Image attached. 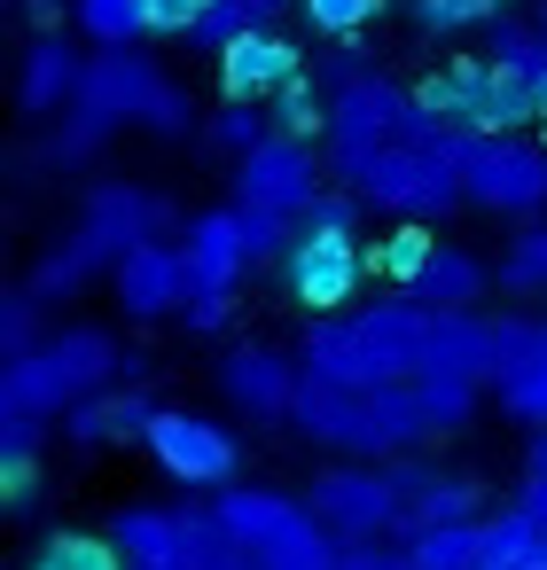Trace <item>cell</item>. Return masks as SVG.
I'll use <instances>...</instances> for the list:
<instances>
[{"mask_svg": "<svg viewBox=\"0 0 547 570\" xmlns=\"http://www.w3.org/2000/svg\"><path fill=\"white\" fill-rule=\"evenodd\" d=\"M32 570H134V562L110 539H95V531H48L40 554H32Z\"/></svg>", "mask_w": 547, "mask_h": 570, "instance_id": "35", "label": "cell"}, {"mask_svg": "<svg viewBox=\"0 0 547 570\" xmlns=\"http://www.w3.org/2000/svg\"><path fill=\"white\" fill-rule=\"evenodd\" d=\"M196 336H219L227 321H235V297H188V313H180Z\"/></svg>", "mask_w": 547, "mask_h": 570, "instance_id": "46", "label": "cell"}, {"mask_svg": "<svg viewBox=\"0 0 547 570\" xmlns=\"http://www.w3.org/2000/svg\"><path fill=\"white\" fill-rule=\"evenodd\" d=\"M430 321L438 313H422L407 297H375L360 313L313 321L305 344H297V367L313 383H336V391H407V383H422Z\"/></svg>", "mask_w": 547, "mask_h": 570, "instance_id": "1", "label": "cell"}, {"mask_svg": "<svg viewBox=\"0 0 547 570\" xmlns=\"http://www.w3.org/2000/svg\"><path fill=\"white\" fill-rule=\"evenodd\" d=\"M477 570H547V523H531L524 508H500V515H485Z\"/></svg>", "mask_w": 547, "mask_h": 570, "instance_id": "26", "label": "cell"}, {"mask_svg": "<svg viewBox=\"0 0 547 570\" xmlns=\"http://www.w3.org/2000/svg\"><path fill=\"white\" fill-rule=\"evenodd\" d=\"M157 399H141V391H102V399H87V406H71L64 414V438L71 445H149V430H157Z\"/></svg>", "mask_w": 547, "mask_h": 570, "instance_id": "24", "label": "cell"}, {"mask_svg": "<svg viewBox=\"0 0 547 570\" xmlns=\"http://www.w3.org/2000/svg\"><path fill=\"white\" fill-rule=\"evenodd\" d=\"M71 118H87L95 134H118V126H149V134H165V141L196 134L188 95H180L141 48H126V56H87V87H79Z\"/></svg>", "mask_w": 547, "mask_h": 570, "instance_id": "6", "label": "cell"}, {"mask_svg": "<svg viewBox=\"0 0 547 570\" xmlns=\"http://www.w3.org/2000/svg\"><path fill=\"white\" fill-rule=\"evenodd\" d=\"M438 126L422 118V102L383 79V71H360V63H336L329 71V173H360L368 157L399 149V141H430Z\"/></svg>", "mask_w": 547, "mask_h": 570, "instance_id": "4", "label": "cell"}, {"mask_svg": "<svg viewBox=\"0 0 547 570\" xmlns=\"http://www.w3.org/2000/svg\"><path fill=\"white\" fill-rule=\"evenodd\" d=\"M212 0H149V40H196Z\"/></svg>", "mask_w": 547, "mask_h": 570, "instance_id": "42", "label": "cell"}, {"mask_svg": "<svg viewBox=\"0 0 547 570\" xmlns=\"http://www.w3.org/2000/svg\"><path fill=\"white\" fill-rule=\"evenodd\" d=\"M500 9H508V0H485V17H500Z\"/></svg>", "mask_w": 547, "mask_h": 570, "instance_id": "52", "label": "cell"}, {"mask_svg": "<svg viewBox=\"0 0 547 570\" xmlns=\"http://www.w3.org/2000/svg\"><path fill=\"white\" fill-rule=\"evenodd\" d=\"M297 391H305V367H290V352H266V344H235L219 360V399L251 422H282L297 414Z\"/></svg>", "mask_w": 547, "mask_h": 570, "instance_id": "17", "label": "cell"}, {"mask_svg": "<svg viewBox=\"0 0 547 570\" xmlns=\"http://www.w3.org/2000/svg\"><path fill=\"white\" fill-rule=\"evenodd\" d=\"M344 188L375 212H391L399 227H430L446 219L453 204H469L461 188V141L453 134H430V141H399L383 157H368L360 173H344Z\"/></svg>", "mask_w": 547, "mask_h": 570, "instance_id": "5", "label": "cell"}, {"mask_svg": "<svg viewBox=\"0 0 547 570\" xmlns=\"http://www.w3.org/2000/svg\"><path fill=\"white\" fill-rule=\"evenodd\" d=\"M118 375H134V352H126L110 328H56L32 360H9V367H0V406H9V414H48V422H64L71 406L118 391Z\"/></svg>", "mask_w": 547, "mask_h": 570, "instance_id": "3", "label": "cell"}, {"mask_svg": "<svg viewBox=\"0 0 547 570\" xmlns=\"http://www.w3.org/2000/svg\"><path fill=\"white\" fill-rule=\"evenodd\" d=\"M0 500H9V508H32V500H40V461H0Z\"/></svg>", "mask_w": 547, "mask_h": 570, "instance_id": "45", "label": "cell"}, {"mask_svg": "<svg viewBox=\"0 0 547 570\" xmlns=\"http://www.w3.org/2000/svg\"><path fill=\"white\" fill-rule=\"evenodd\" d=\"M407 9H414V24L438 32V40H453V32H469V24H492L485 0H407Z\"/></svg>", "mask_w": 547, "mask_h": 570, "instance_id": "40", "label": "cell"}, {"mask_svg": "<svg viewBox=\"0 0 547 570\" xmlns=\"http://www.w3.org/2000/svg\"><path fill=\"white\" fill-rule=\"evenodd\" d=\"M531 24H539V40H547V0H539V17H531Z\"/></svg>", "mask_w": 547, "mask_h": 570, "instance_id": "50", "label": "cell"}, {"mask_svg": "<svg viewBox=\"0 0 547 570\" xmlns=\"http://www.w3.org/2000/svg\"><path fill=\"white\" fill-rule=\"evenodd\" d=\"M477 539H485V523H446V531H414L407 554H414V570H477Z\"/></svg>", "mask_w": 547, "mask_h": 570, "instance_id": "37", "label": "cell"}, {"mask_svg": "<svg viewBox=\"0 0 547 570\" xmlns=\"http://www.w3.org/2000/svg\"><path fill=\"white\" fill-rule=\"evenodd\" d=\"M391 0H297V17L313 24V40H336V48H360V32H375V17Z\"/></svg>", "mask_w": 547, "mask_h": 570, "instance_id": "34", "label": "cell"}, {"mask_svg": "<svg viewBox=\"0 0 547 570\" xmlns=\"http://www.w3.org/2000/svg\"><path fill=\"white\" fill-rule=\"evenodd\" d=\"M516 508H524L531 523H547V430L524 445V492H516Z\"/></svg>", "mask_w": 547, "mask_h": 570, "instance_id": "43", "label": "cell"}, {"mask_svg": "<svg viewBox=\"0 0 547 570\" xmlns=\"http://www.w3.org/2000/svg\"><path fill=\"white\" fill-rule=\"evenodd\" d=\"M305 508H313V523H321L336 547H383V539L399 531V484H391V469H375V461H336V469H321V476L305 484Z\"/></svg>", "mask_w": 547, "mask_h": 570, "instance_id": "8", "label": "cell"}, {"mask_svg": "<svg viewBox=\"0 0 547 570\" xmlns=\"http://www.w3.org/2000/svg\"><path fill=\"white\" fill-rule=\"evenodd\" d=\"M251 32H266L251 9H243V0H212V9H204V24H196V40L188 48H204V56H227V48H243Z\"/></svg>", "mask_w": 547, "mask_h": 570, "instance_id": "38", "label": "cell"}, {"mask_svg": "<svg viewBox=\"0 0 547 570\" xmlns=\"http://www.w3.org/2000/svg\"><path fill=\"white\" fill-rule=\"evenodd\" d=\"M56 9H64V0H32V17H40V24H48ZM71 9H79V0H71Z\"/></svg>", "mask_w": 547, "mask_h": 570, "instance_id": "49", "label": "cell"}, {"mask_svg": "<svg viewBox=\"0 0 547 570\" xmlns=\"http://www.w3.org/2000/svg\"><path fill=\"white\" fill-rule=\"evenodd\" d=\"M430 250H438V227H391V235L368 250V266H375V282H383L391 297H407V282L430 266Z\"/></svg>", "mask_w": 547, "mask_h": 570, "instance_id": "31", "label": "cell"}, {"mask_svg": "<svg viewBox=\"0 0 547 570\" xmlns=\"http://www.w3.org/2000/svg\"><path fill=\"white\" fill-rule=\"evenodd\" d=\"M266 141H274L266 102H219V110H212V149H227L235 165H243L251 149H266Z\"/></svg>", "mask_w": 547, "mask_h": 570, "instance_id": "36", "label": "cell"}, {"mask_svg": "<svg viewBox=\"0 0 547 570\" xmlns=\"http://www.w3.org/2000/svg\"><path fill=\"white\" fill-rule=\"evenodd\" d=\"M492 289V266L485 258H469L461 243H438L430 250V266L407 282V305H422V313H477V297Z\"/></svg>", "mask_w": 547, "mask_h": 570, "instance_id": "23", "label": "cell"}, {"mask_svg": "<svg viewBox=\"0 0 547 570\" xmlns=\"http://www.w3.org/2000/svg\"><path fill=\"white\" fill-rule=\"evenodd\" d=\"M180 258H188L196 297H235V289H243V274L258 266V258H251V227H243V212H235V204H227V212H196V219H188Z\"/></svg>", "mask_w": 547, "mask_h": 570, "instance_id": "19", "label": "cell"}, {"mask_svg": "<svg viewBox=\"0 0 547 570\" xmlns=\"http://www.w3.org/2000/svg\"><path fill=\"white\" fill-rule=\"evenodd\" d=\"M149 461L173 476V484H188V492H235V469H243V445H235V430L227 422H212V414H188V406H165L157 414V430H149Z\"/></svg>", "mask_w": 547, "mask_h": 570, "instance_id": "11", "label": "cell"}, {"mask_svg": "<svg viewBox=\"0 0 547 570\" xmlns=\"http://www.w3.org/2000/svg\"><path fill=\"white\" fill-rule=\"evenodd\" d=\"M266 118H274V134L282 141H329V87H313V79H290L274 102H266Z\"/></svg>", "mask_w": 547, "mask_h": 570, "instance_id": "33", "label": "cell"}, {"mask_svg": "<svg viewBox=\"0 0 547 570\" xmlns=\"http://www.w3.org/2000/svg\"><path fill=\"white\" fill-rule=\"evenodd\" d=\"M290 422H297L313 445L352 453V461H375V469L414 461V445L438 438V414H430L422 383H407V391H336V383H313V375H305Z\"/></svg>", "mask_w": 547, "mask_h": 570, "instance_id": "2", "label": "cell"}, {"mask_svg": "<svg viewBox=\"0 0 547 570\" xmlns=\"http://www.w3.org/2000/svg\"><path fill=\"white\" fill-rule=\"evenodd\" d=\"M492 391L508 422H524L531 438L547 430V321H492Z\"/></svg>", "mask_w": 547, "mask_h": 570, "instance_id": "14", "label": "cell"}, {"mask_svg": "<svg viewBox=\"0 0 547 570\" xmlns=\"http://www.w3.org/2000/svg\"><path fill=\"white\" fill-rule=\"evenodd\" d=\"M539 134H547V87H539Z\"/></svg>", "mask_w": 547, "mask_h": 570, "instance_id": "51", "label": "cell"}, {"mask_svg": "<svg viewBox=\"0 0 547 570\" xmlns=\"http://www.w3.org/2000/svg\"><path fill=\"white\" fill-rule=\"evenodd\" d=\"M243 9H251V17H258V24L274 32V17H282V9H297V0H243Z\"/></svg>", "mask_w": 547, "mask_h": 570, "instance_id": "48", "label": "cell"}, {"mask_svg": "<svg viewBox=\"0 0 547 570\" xmlns=\"http://www.w3.org/2000/svg\"><path fill=\"white\" fill-rule=\"evenodd\" d=\"M297 227H313V235H352V227H360V196H321Z\"/></svg>", "mask_w": 547, "mask_h": 570, "instance_id": "44", "label": "cell"}, {"mask_svg": "<svg viewBox=\"0 0 547 570\" xmlns=\"http://www.w3.org/2000/svg\"><path fill=\"white\" fill-rule=\"evenodd\" d=\"M71 17L95 40V56H126L134 40H149V0H79Z\"/></svg>", "mask_w": 547, "mask_h": 570, "instance_id": "29", "label": "cell"}, {"mask_svg": "<svg viewBox=\"0 0 547 570\" xmlns=\"http://www.w3.org/2000/svg\"><path fill=\"white\" fill-rule=\"evenodd\" d=\"M368 274H375V266H368L360 235H313V227H297V243H290V258H282V282H290V297H297L313 321L360 313Z\"/></svg>", "mask_w": 547, "mask_h": 570, "instance_id": "10", "label": "cell"}, {"mask_svg": "<svg viewBox=\"0 0 547 570\" xmlns=\"http://www.w3.org/2000/svg\"><path fill=\"white\" fill-rule=\"evenodd\" d=\"M344 570H414V554L407 547H352Z\"/></svg>", "mask_w": 547, "mask_h": 570, "instance_id": "47", "label": "cell"}, {"mask_svg": "<svg viewBox=\"0 0 547 570\" xmlns=\"http://www.w3.org/2000/svg\"><path fill=\"white\" fill-rule=\"evenodd\" d=\"M329 188H321V157H313V141H266V149H251L243 165H235V204L243 212H274V219H305L313 204H321Z\"/></svg>", "mask_w": 547, "mask_h": 570, "instance_id": "13", "label": "cell"}, {"mask_svg": "<svg viewBox=\"0 0 547 570\" xmlns=\"http://www.w3.org/2000/svg\"><path fill=\"white\" fill-rule=\"evenodd\" d=\"M461 188H469L477 212L547 219V141H524V134L461 141Z\"/></svg>", "mask_w": 547, "mask_h": 570, "instance_id": "9", "label": "cell"}, {"mask_svg": "<svg viewBox=\"0 0 547 570\" xmlns=\"http://www.w3.org/2000/svg\"><path fill=\"white\" fill-rule=\"evenodd\" d=\"M180 570H251L219 508H180Z\"/></svg>", "mask_w": 547, "mask_h": 570, "instance_id": "30", "label": "cell"}, {"mask_svg": "<svg viewBox=\"0 0 547 570\" xmlns=\"http://www.w3.org/2000/svg\"><path fill=\"white\" fill-rule=\"evenodd\" d=\"M290 79H305V63H297V48H290L282 32H251L243 48L219 56V87H227V102H274Z\"/></svg>", "mask_w": 547, "mask_h": 570, "instance_id": "22", "label": "cell"}, {"mask_svg": "<svg viewBox=\"0 0 547 570\" xmlns=\"http://www.w3.org/2000/svg\"><path fill=\"white\" fill-rule=\"evenodd\" d=\"M492 71H508L516 87H547V40H539V24H516V17H492L485 24V48H477Z\"/></svg>", "mask_w": 547, "mask_h": 570, "instance_id": "28", "label": "cell"}, {"mask_svg": "<svg viewBox=\"0 0 547 570\" xmlns=\"http://www.w3.org/2000/svg\"><path fill=\"white\" fill-rule=\"evenodd\" d=\"M414 102H422V118H430L438 134H453V141H500V134L539 126V95L516 87L508 71H492L485 56L446 63L438 79L414 87Z\"/></svg>", "mask_w": 547, "mask_h": 570, "instance_id": "7", "label": "cell"}, {"mask_svg": "<svg viewBox=\"0 0 547 570\" xmlns=\"http://www.w3.org/2000/svg\"><path fill=\"white\" fill-rule=\"evenodd\" d=\"M79 87H87V56H79L64 32H40V40L25 48V79H17L25 118H71Z\"/></svg>", "mask_w": 547, "mask_h": 570, "instance_id": "21", "label": "cell"}, {"mask_svg": "<svg viewBox=\"0 0 547 570\" xmlns=\"http://www.w3.org/2000/svg\"><path fill=\"white\" fill-rule=\"evenodd\" d=\"M500 289L508 297H547V219H524L500 250Z\"/></svg>", "mask_w": 547, "mask_h": 570, "instance_id": "32", "label": "cell"}, {"mask_svg": "<svg viewBox=\"0 0 547 570\" xmlns=\"http://www.w3.org/2000/svg\"><path fill=\"white\" fill-rule=\"evenodd\" d=\"M102 539L134 570H180V508H118Z\"/></svg>", "mask_w": 547, "mask_h": 570, "instance_id": "25", "label": "cell"}, {"mask_svg": "<svg viewBox=\"0 0 547 570\" xmlns=\"http://www.w3.org/2000/svg\"><path fill=\"white\" fill-rule=\"evenodd\" d=\"M212 508H219V523L235 531V547H243V562H251V570H258V562H274L282 547H297L305 531H321L305 500L266 492V484H235V492H219Z\"/></svg>", "mask_w": 547, "mask_h": 570, "instance_id": "16", "label": "cell"}, {"mask_svg": "<svg viewBox=\"0 0 547 570\" xmlns=\"http://www.w3.org/2000/svg\"><path fill=\"white\" fill-rule=\"evenodd\" d=\"M95 274H110V266L95 258V243H87V235H64V243H48V250H40V266H32V282H25V289H32L40 305H64V297H79Z\"/></svg>", "mask_w": 547, "mask_h": 570, "instance_id": "27", "label": "cell"}, {"mask_svg": "<svg viewBox=\"0 0 547 570\" xmlns=\"http://www.w3.org/2000/svg\"><path fill=\"white\" fill-rule=\"evenodd\" d=\"M110 297H118L126 321H173V313H188L196 282H188L180 243H149V250H134L126 266H110Z\"/></svg>", "mask_w": 547, "mask_h": 570, "instance_id": "18", "label": "cell"}, {"mask_svg": "<svg viewBox=\"0 0 547 570\" xmlns=\"http://www.w3.org/2000/svg\"><path fill=\"white\" fill-rule=\"evenodd\" d=\"M48 430H64V422H48V414H9V406H0V461H40Z\"/></svg>", "mask_w": 547, "mask_h": 570, "instance_id": "41", "label": "cell"}, {"mask_svg": "<svg viewBox=\"0 0 547 570\" xmlns=\"http://www.w3.org/2000/svg\"><path fill=\"white\" fill-rule=\"evenodd\" d=\"M422 383L485 391L492 383V321L485 313H438L430 321V352H422Z\"/></svg>", "mask_w": 547, "mask_h": 570, "instance_id": "20", "label": "cell"}, {"mask_svg": "<svg viewBox=\"0 0 547 570\" xmlns=\"http://www.w3.org/2000/svg\"><path fill=\"white\" fill-rule=\"evenodd\" d=\"M399 484V531H446V523H485V484L469 469H438V461H391Z\"/></svg>", "mask_w": 547, "mask_h": 570, "instance_id": "15", "label": "cell"}, {"mask_svg": "<svg viewBox=\"0 0 547 570\" xmlns=\"http://www.w3.org/2000/svg\"><path fill=\"white\" fill-rule=\"evenodd\" d=\"M180 212L157 196V188H134V180H102L87 204H79V227L71 235H87L95 243V258L102 266H126L134 250H149V243H165V227H173Z\"/></svg>", "mask_w": 547, "mask_h": 570, "instance_id": "12", "label": "cell"}, {"mask_svg": "<svg viewBox=\"0 0 547 570\" xmlns=\"http://www.w3.org/2000/svg\"><path fill=\"white\" fill-rule=\"evenodd\" d=\"M48 336H40V297L32 289H9V297H0V352H9V360H32Z\"/></svg>", "mask_w": 547, "mask_h": 570, "instance_id": "39", "label": "cell"}]
</instances>
